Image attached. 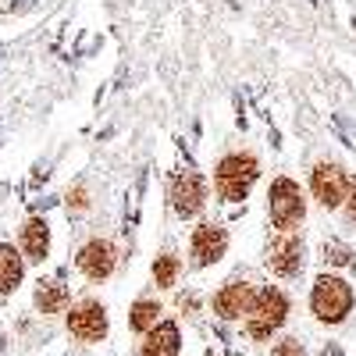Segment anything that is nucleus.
<instances>
[{"mask_svg":"<svg viewBox=\"0 0 356 356\" xmlns=\"http://www.w3.org/2000/svg\"><path fill=\"white\" fill-rule=\"evenodd\" d=\"M310 307H314V314L321 321L339 324L353 310V289H349V282L332 278V275H321L314 282V292H310Z\"/></svg>","mask_w":356,"mask_h":356,"instance_id":"nucleus-1","label":"nucleus"},{"mask_svg":"<svg viewBox=\"0 0 356 356\" xmlns=\"http://www.w3.org/2000/svg\"><path fill=\"white\" fill-rule=\"evenodd\" d=\"M257 175H260V164L257 157L250 154H232L218 164V193L221 200H232V203H239L246 200L250 186L257 182Z\"/></svg>","mask_w":356,"mask_h":356,"instance_id":"nucleus-2","label":"nucleus"},{"mask_svg":"<svg viewBox=\"0 0 356 356\" xmlns=\"http://www.w3.org/2000/svg\"><path fill=\"white\" fill-rule=\"evenodd\" d=\"M267 211H271L275 228L292 232L296 225L303 221V214H307V203H303L300 186H296L292 178H275V182H271V193H267Z\"/></svg>","mask_w":356,"mask_h":356,"instance_id":"nucleus-3","label":"nucleus"},{"mask_svg":"<svg viewBox=\"0 0 356 356\" xmlns=\"http://www.w3.org/2000/svg\"><path fill=\"white\" fill-rule=\"evenodd\" d=\"M289 314V300L278 292V289H264L253 296V307H250V321L246 328L253 339H271V332L282 328V321Z\"/></svg>","mask_w":356,"mask_h":356,"instance_id":"nucleus-4","label":"nucleus"},{"mask_svg":"<svg viewBox=\"0 0 356 356\" xmlns=\"http://www.w3.org/2000/svg\"><path fill=\"white\" fill-rule=\"evenodd\" d=\"M267 267L278 278H292L303 267V239H296L292 232H282L267 243Z\"/></svg>","mask_w":356,"mask_h":356,"instance_id":"nucleus-5","label":"nucleus"},{"mask_svg":"<svg viewBox=\"0 0 356 356\" xmlns=\"http://www.w3.org/2000/svg\"><path fill=\"white\" fill-rule=\"evenodd\" d=\"M68 332L82 342H100L107 335V310L97 300H86L68 314Z\"/></svg>","mask_w":356,"mask_h":356,"instance_id":"nucleus-6","label":"nucleus"},{"mask_svg":"<svg viewBox=\"0 0 356 356\" xmlns=\"http://www.w3.org/2000/svg\"><path fill=\"white\" fill-rule=\"evenodd\" d=\"M310 186H314V196L321 200V207H328V211H335V207L346 200V175L339 164H317L314 175H310Z\"/></svg>","mask_w":356,"mask_h":356,"instance_id":"nucleus-7","label":"nucleus"},{"mask_svg":"<svg viewBox=\"0 0 356 356\" xmlns=\"http://www.w3.org/2000/svg\"><path fill=\"white\" fill-rule=\"evenodd\" d=\"M171 207L178 218H193L203 207V178L196 171H186L171 182Z\"/></svg>","mask_w":356,"mask_h":356,"instance_id":"nucleus-8","label":"nucleus"},{"mask_svg":"<svg viewBox=\"0 0 356 356\" xmlns=\"http://www.w3.org/2000/svg\"><path fill=\"white\" fill-rule=\"evenodd\" d=\"M225 250H228L225 228H218V225H200V228L193 232V264H196V267H207V264L221 260Z\"/></svg>","mask_w":356,"mask_h":356,"instance_id":"nucleus-9","label":"nucleus"},{"mask_svg":"<svg viewBox=\"0 0 356 356\" xmlns=\"http://www.w3.org/2000/svg\"><path fill=\"white\" fill-rule=\"evenodd\" d=\"M79 271L89 278V282H104L111 271H114V246L104 243V239H93L79 250Z\"/></svg>","mask_w":356,"mask_h":356,"instance_id":"nucleus-10","label":"nucleus"},{"mask_svg":"<svg viewBox=\"0 0 356 356\" xmlns=\"http://www.w3.org/2000/svg\"><path fill=\"white\" fill-rule=\"evenodd\" d=\"M253 285L250 282H228L218 296H214V310L225 317V321H235V317H243V314H250V307H253Z\"/></svg>","mask_w":356,"mask_h":356,"instance_id":"nucleus-11","label":"nucleus"},{"mask_svg":"<svg viewBox=\"0 0 356 356\" xmlns=\"http://www.w3.org/2000/svg\"><path fill=\"white\" fill-rule=\"evenodd\" d=\"M139 356H178V328L171 321L154 324L150 335H146V342H143Z\"/></svg>","mask_w":356,"mask_h":356,"instance_id":"nucleus-12","label":"nucleus"},{"mask_svg":"<svg viewBox=\"0 0 356 356\" xmlns=\"http://www.w3.org/2000/svg\"><path fill=\"white\" fill-rule=\"evenodd\" d=\"M22 250H25L29 260H43L47 257V250H50V228H47V221L33 218L22 228Z\"/></svg>","mask_w":356,"mask_h":356,"instance_id":"nucleus-13","label":"nucleus"},{"mask_svg":"<svg viewBox=\"0 0 356 356\" xmlns=\"http://www.w3.org/2000/svg\"><path fill=\"white\" fill-rule=\"evenodd\" d=\"M22 282V257L15 253V246L0 243V292H15Z\"/></svg>","mask_w":356,"mask_h":356,"instance_id":"nucleus-14","label":"nucleus"},{"mask_svg":"<svg viewBox=\"0 0 356 356\" xmlns=\"http://www.w3.org/2000/svg\"><path fill=\"white\" fill-rule=\"evenodd\" d=\"M68 303V289L61 282H40L36 285V307L43 314H61Z\"/></svg>","mask_w":356,"mask_h":356,"instance_id":"nucleus-15","label":"nucleus"},{"mask_svg":"<svg viewBox=\"0 0 356 356\" xmlns=\"http://www.w3.org/2000/svg\"><path fill=\"white\" fill-rule=\"evenodd\" d=\"M157 314H161V307L154 303V300H139L136 307H132V317H129V324L136 332H150L154 324H157Z\"/></svg>","mask_w":356,"mask_h":356,"instance_id":"nucleus-16","label":"nucleus"},{"mask_svg":"<svg viewBox=\"0 0 356 356\" xmlns=\"http://www.w3.org/2000/svg\"><path fill=\"white\" fill-rule=\"evenodd\" d=\"M175 278H178V260H175L171 253L157 257V264H154V282L168 289V285H175Z\"/></svg>","mask_w":356,"mask_h":356,"instance_id":"nucleus-17","label":"nucleus"},{"mask_svg":"<svg viewBox=\"0 0 356 356\" xmlns=\"http://www.w3.org/2000/svg\"><path fill=\"white\" fill-rule=\"evenodd\" d=\"M324 260L335 264V267H346L353 260V250L342 246V243H335V239H328V243H324Z\"/></svg>","mask_w":356,"mask_h":356,"instance_id":"nucleus-18","label":"nucleus"},{"mask_svg":"<svg viewBox=\"0 0 356 356\" xmlns=\"http://www.w3.org/2000/svg\"><path fill=\"white\" fill-rule=\"evenodd\" d=\"M275 356H307V353H303V346L296 342V339H282L275 346Z\"/></svg>","mask_w":356,"mask_h":356,"instance_id":"nucleus-19","label":"nucleus"},{"mask_svg":"<svg viewBox=\"0 0 356 356\" xmlns=\"http://www.w3.org/2000/svg\"><path fill=\"white\" fill-rule=\"evenodd\" d=\"M346 189H349V203H346V218H349V221L356 225V178H353V182H349Z\"/></svg>","mask_w":356,"mask_h":356,"instance_id":"nucleus-20","label":"nucleus"},{"mask_svg":"<svg viewBox=\"0 0 356 356\" xmlns=\"http://www.w3.org/2000/svg\"><path fill=\"white\" fill-rule=\"evenodd\" d=\"M335 125H339V132L346 136V143H349V146H356V132H353V125L346 122V118H335Z\"/></svg>","mask_w":356,"mask_h":356,"instance_id":"nucleus-21","label":"nucleus"},{"mask_svg":"<svg viewBox=\"0 0 356 356\" xmlns=\"http://www.w3.org/2000/svg\"><path fill=\"white\" fill-rule=\"evenodd\" d=\"M68 207H75V211H82V207H86V189H82V186L68 196Z\"/></svg>","mask_w":356,"mask_h":356,"instance_id":"nucleus-22","label":"nucleus"},{"mask_svg":"<svg viewBox=\"0 0 356 356\" xmlns=\"http://www.w3.org/2000/svg\"><path fill=\"white\" fill-rule=\"evenodd\" d=\"M178 307H182V310H196V296H182V300H178Z\"/></svg>","mask_w":356,"mask_h":356,"instance_id":"nucleus-23","label":"nucleus"},{"mask_svg":"<svg viewBox=\"0 0 356 356\" xmlns=\"http://www.w3.org/2000/svg\"><path fill=\"white\" fill-rule=\"evenodd\" d=\"M321 356H342V349H339L335 342H328V346H324V349H321Z\"/></svg>","mask_w":356,"mask_h":356,"instance_id":"nucleus-24","label":"nucleus"},{"mask_svg":"<svg viewBox=\"0 0 356 356\" xmlns=\"http://www.w3.org/2000/svg\"><path fill=\"white\" fill-rule=\"evenodd\" d=\"M0 353H4V335H0Z\"/></svg>","mask_w":356,"mask_h":356,"instance_id":"nucleus-25","label":"nucleus"}]
</instances>
